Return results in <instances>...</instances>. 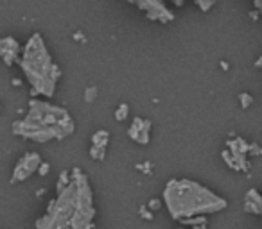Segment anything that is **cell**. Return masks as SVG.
<instances>
[{"instance_id":"3","label":"cell","mask_w":262,"mask_h":229,"mask_svg":"<svg viewBox=\"0 0 262 229\" xmlns=\"http://www.w3.org/2000/svg\"><path fill=\"white\" fill-rule=\"evenodd\" d=\"M74 131L75 124L70 113L61 106L40 100V98H33L29 102L27 115L13 124L14 135L36 143L65 140L66 136L74 135Z\"/></svg>"},{"instance_id":"13","label":"cell","mask_w":262,"mask_h":229,"mask_svg":"<svg viewBox=\"0 0 262 229\" xmlns=\"http://www.w3.org/2000/svg\"><path fill=\"white\" fill-rule=\"evenodd\" d=\"M90 158L95 159V161H103L106 158V149H101V147H94L92 145V149H90Z\"/></svg>"},{"instance_id":"8","label":"cell","mask_w":262,"mask_h":229,"mask_svg":"<svg viewBox=\"0 0 262 229\" xmlns=\"http://www.w3.org/2000/svg\"><path fill=\"white\" fill-rule=\"evenodd\" d=\"M151 127H153L151 120L135 117L133 118V122H131L130 129H128V136H130L133 141H136V143L147 145L149 143V138H151Z\"/></svg>"},{"instance_id":"25","label":"cell","mask_w":262,"mask_h":229,"mask_svg":"<svg viewBox=\"0 0 262 229\" xmlns=\"http://www.w3.org/2000/svg\"><path fill=\"white\" fill-rule=\"evenodd\" d=\"M178 229H185V228H178Z\"/></svg>"},{"instance_id":"5","label":"cell","mask_w":262,"mask_h":229,"mask_svg":"<svg viewBox=\"0 0 262 229\" xmlns=\"http://www.w3.org/2000/svg\"><path fill=\"white\" fill-rule=\"evenodd\" d=\"M226 147L228 149L223 150V159L225 163L228 165L232 170H248L250 163H248V156L250 150H252V143H248L243 138H234V140L226 141Z\"/></svg>"},{"instance_id":"2","label":"cell","mask_w":262,"mask_h":229,"mask_svg":"<svg viewBox=\"0 0 262 229\" xmlns=\"http://www.w3.org/2000/svg\"><path fill=\"white\" fill-rule=\"evenodd\" d=\"M164 204L180 224L197 226L210 213H219L228 206L226 199L192 179H171L164 188Z\"/></svg>"},{"instance_id":"1","label":"cell","mask_w":262,"mask_h":229,"mask_svg":"<svg viewBox=\"0 0 262 229\" xmlns=\"http://www.w3.org/2000/svg\"><path fill=\"white\" fill-rule=\"evenodd\" d=\"M94 219V192L88 176L75 167L70 184L58 192L45 215L36 220V229H92Z\"/></svg>"},{"instance_id":"15","label":"cell","mask_w":262,"mask_h":229,"mask_svg":"<svg viewBox=\"0 0 262 229\" xmlns=\"http://www.w3.org/2000/svg\"><path fill=\"white\" fill-rule=\"evenodd\" d=\"M97 93H99V90L95 88V86H88V88L84 90V100H86V102H94L95 98H97Z\"/></svg>"},{"instance_id":"4","label":"cell","mask_w":262,"mask_h":229,"mask_svg":"<svg viewBox=\"0 0 262 229\" xmlns=\"http://www.w3.org/2000/svg\"><path fill=\"white\" fill-rule=\"evenodd\" d=\"M20 68L24 72L25 79L31 85L33 95L54 97L58 81L61 77L60 66L52 61L51 52L43 42L42 34L34 33L25 43L22 56H20Z\"/></svg>"},{"instance_id":"21","label":"cell","mask_w":262,"mask_h":229,"mask_svg":"<svg viewBox=\"0 0 262 229\" xmlns=\"http://www.w3.org/2000/svg\"><path fill=\"white\" fill-rule=\"evenodd\" d=\"M173 4L176 5V7H182V5L185 4V0H173Z\"/></svg>"},{"instance_id":"6","label":"cell","mask_w":262,"mask_h":229,"mask_svg":"<svg viewBox=\"0 0 262 229\" xmlns=\"http://www.w3.org/2000/svg\"><path fill=\"white\" fill-rule=\"evenodd\" d=\"M130 4H135L140 11H144L145 16L155 22H162V24H169L174 20V13L169 9L167 5L162 0H126Z\"/></svg>"},{"instance_id":"19","label":"cell","mask_w":262,"mask_h":229,"mask_svg":"<svg viewBox=\"0 0 262 229\" xmlns=\"http://www.w3.org/2000/svg\"><path fill=\"white\" fill-rule=\"evenodd\" d=\"M160 206H162V202H160L158 199H151L149 204H147V208H149L151 211H156V210L160 208Z\"/></svg>"},{"instance_id":"17","label":"cell","mask_w":262,"mask_h":229,"mask_svg":"<svg viewBox=\"0 0 262 229\" xmlns=\"http://www.w3.org/2000/svg\"><path fill=\"white\" fill-rule=\"evenodd\" d=\"M136 169H138V170H144L145 174H151V172H153V165H151L149 161H144V163H138V165H136Z\"/></svg>"},{"instance_id":"10","label":"cell","mask_w":262,"mask_h":229,"mask_svg":"<svg viewBox=\"0 0 262 229\" xmlns=\"http://www.w3.org/2000/svg\"><path fill=\"white\" fill-rule=\"evenodd\" d=\"M244 210L255 215H262V193L252 188L244 197Z\"/></svg>"},{"instance_id":"12","label":"cell","mask_w":262,"mask_h":229,"mask_svg":"<svg viewBox=\"0 0 262 229\" xmlns=\"http://www.w3.org/2000/svg\"><path fill=\"white\" fill-rule=\"evenodd\" d=\"M128 115H130V104L122 102L121 106L115 109V120H117V122H124L128 118Z\"/></svg>"},{"instance_id":"7","label":"cell","mask_w":262,"mask_h":229,"mask_svg":"<svg viewBox=\"0 0 262 229\" xmlns=\"http://www.w3.org/2000/svg\"><path fill=\"white\" fill-rule=\"evenodd\" d=\"M42 163L43 161L38 152H25L18 159V163L14 165L13 174H11V183H24L25 179H29L34 172L40 170Z\"/></svg>"},{"instance_id":"22","label":"cell","mask_w":262,"mask_h":229,"mask_svg":"<svg viewBox=\"0 0 262 229\" xmlns=\"http://www.w3.org/2000/svg\"><path fill=\"white\" fill-rule=\"evenodd\" d=\"M75 40H77V42H84V36L81 33H75Z\"/></svg>"},{"instance_id":"14","label":"cell","mask_w":262,"mask_h":229,"mask_svg":"<svg viewBox=\"0 0 262 229\" xmlns=\"http://www.w3.org/2000/svg\"><path fill=\"white\" fill-rule=\"evenodd\" d=\"M194 4H196L197 7L203 11V13H208V11L214 7L215 0H194Z\"/></svg>"},{"instance_id":"16","label":"cell","mask_w":262,"mask_h":229,"mask_svg":"<svg viewBox=\"0 0 262 229\" xmlns=\"http://www.w3.org/2000/svg\"><path fill=\"white\" fill-rule=\"evenodd\" d=\"M239 104H241V108L243 109H248L253 104V97L250 93H241L239 95Z\"/></svg>"},{"instance_id":"9","label":"cell","mask_w":262,"mask_h":229,"mask_svg":"<svg viewBox=\"0 0 262 229\" xmlns=\"http://www.w3.org/2000/svg\"><path fill=\"white\" fill-rule=\"evenodd\" d=\"M22 50L24 48H20V43L14 38L5 36L0 40V56H2V59L7 66H13L16 61H20Z\"/></svg>"},{"instance_id":"20","label":"cell","mask_w":262,"mask_h":229,"mask_svg":"<svg viewBox=\"0 0 262 229\" xmlns=\"http://www.w3.org/2000/svg\"><path fill=\"white\" fill-rule=\"evenodd\" d=\"M49 169H51V165H49L47 161H43L42 167H40V170H38V174H40V176H47V174H49Z\"/></svg>"},{"instance_id":"23","label":"cell","mask_w":262,"mask_h":229,"mask_svg":"<svg viewBox=\"0 0 262 229\" xmlns=\"http://www.w3.org/2000/svg\"><path fill=\"white\" fill-rule=\"evenodd\" d=\"M221 66H223V70H228L230 66H228V63L226 61H221Z\"/></svg>"},{"instance_id":"24","label":"cell","mask_w":262,"mask_h":229,"mask_svg":"<svg viewBox=\"0 0 262 229\" xmlns=\"http://www.w3.org/2000/svg\"><path fill=\"white\" fill-rule=\"evenodd\" d=\"M255 66H262V57H261V59L255 61Z\"/></svg>"},{"instance_id":"11","label":"cell","mask_w":262,"mask_h":229,"mask_svg":"<svg viewBox=\"0 0 262 229\" xmlns=\"http://www.w3.org/2000/svg\"><path fill=\"white\" fill-rule=\"evenodd\" d=\"M108 141H110V133H108L106 129H101V131L94 133V136H92V145H94V147L106 149Z\"/></svg>"},{"instance_id":"18","label":"cell","mask_w":262,"mask_h":229,"mask_svg":"<svg viewBox=\"0 0 262 229\" xmlns=\"http://www.w3.org/2000/svg\"><path fill=\"white\" fill-rule=\"evenodd\" d=\"M140 217L145 220H153V213H151V210L147 208V206H142L140 208Z\"/></svg>"}]
</instances>
